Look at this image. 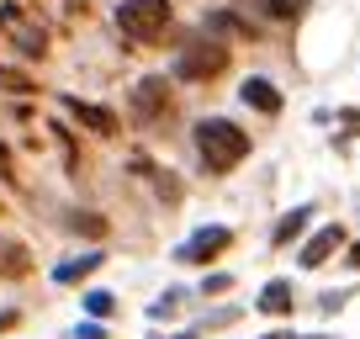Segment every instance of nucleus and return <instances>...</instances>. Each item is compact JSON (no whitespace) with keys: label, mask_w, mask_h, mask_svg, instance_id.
Returning <instances> with one entry per match:
<instances>
[{"label":"nucleus","mask_w":360,"mask_h":339,"mask_svg":"<svg viewBox=\"0 0 360 339\" xmlns=\"http://www.w3.org/2000/svg\"><path fill=\"white\" fill-rule=\"evenodd\" d=\"M90 271H101V255H96V249H90V255H75V260H64V265H53V281L69 286V281H85Z\"/></svg>","instance_id":"6e6552de"},{"label":"nucleus","mask_w":360,"mask_h":339,"mask_svg":"<svg viewBox=\"0 0 360 339\" xmlns=\"http://www.w3.org/2000/svg\"><path fill=\"white\" fill-rule=\"evenodd\" d=\"M339 249H345V228H339V223H328V228H318V234L302 244V255H297V260H302L307 271H318V265H328V260H334Z\"/></svg>","instance_id":"39448f33"},{"label":"nucleus","mask_w":360,"mask_h":339,"mask_svg":"<svg viewBox=\"0 0 360 339\" xmlns=\"http://www.w3.org/2000/svg\"><path fill=\"white\" fill-rule=\"evenodd\" d=\"M292 281H270L265 286V292H259V313H276V318H281V313H292Z\"/></svg>","instance_id":"1a4fd4ad"},{"label":"nucleus","mask_w":360,"mask_h":339,"mask_svg":"<svg viewBox=\"0 0 360 339\" xmlns=\"http://www.w3.org/2000/svg\"><path fill=\"white\" fill-rule=\"evenodd\" d=\"M69 228H75V234H96V238H101V234H106V217H96V212H75V223H69Z\"/></svg>","instance_id":"2eb2a0df"},{"label":"nucleus","mask_w":360,"mask_h":339,"mask_svg":"<svg viewBox=\"0 0 360 339\" xmlns=\"http://www.w3.org/2000/svg\"><path fill=\"white\" fill-rule=\"evenodd\" d=\"M238 96H244L255 112H281V91H276V79H265V75H249Z\"/></svg>","instance_id":"423d86ee"},{"label":"nucleus","mask_w":360,"mask_h":339,"mask_svg":"<svg viewBox=\"0 0 360 339\" xmlns=\"http://www.w3.org/2000/svg\"><path fill=\"white\" fill-rule=\"evenodd\" d=\"M196 154H202V165L212 175H228L233 165L249 159V133L238 122H228V117H202L196 122Z\"/></svg>","instance_id":"f257e3e1"},{"label":"nucleus","mask_w":360,"mask_h":339,"mask_svg":"<svg viewBox=\"0 0 360 339\" xmlns=\"http://www.w3.org/2000/svg\"><path fill=\"white\" fill-rule=\"evenodd\" d=\"M265 339H297V334H265Z\"/></svg>","instance_id":"aec40b11"},{"label":"nucleus","mask_w":360,"mask_h":339,"mask_svg":"<svg viewBox=\"0 0 360 339\" xmlns=\"http://www.w3.org/2000/svg\"><path fill=\"white\" fill-rule=\"evenodd\" d=\"M117 27L127 37H138V43H154L169 27V0H122L117 6Z\"/></svg>","instance_id":"f03ea898"},{"label":"nucleus","mask_w":360,"mask_h":339,"mask_svg":"<svg viewBox=\"0 0 360 339\" xmlns=\"http://www.w3.org/2000/svg\"><path fill=\"white\" fill-rule=\"evenodd\" d=\"M64 106H69V112H75L79 122L90 127V133H101V138H112V133H117V117L106 112V106H90V101H75V96H69Z\"/></svg>","instance_id":"0eeeda50"},{"label":"nucleus","mask_w":360,"mask_h":339,"mask_svg":"<svg viewBox=\"0 0 360 339\" xmlns=\"http://www.w3.org/2000/svg\"><path fill=\"white\" fill-rule=\"evenodd\" d=\"M349 265H355V271H360V244H355V249H349Z\"/></svg>","instance_id":"6ab92c4d"},{"label":"nucleus","mask_w":360,"mask_h":339,"mask_svg":"<svg viewBox=\"0 0 360 339\" xmlns=\"http://www.w3.org/2000/svg\"><path fill=\"white\" fill-rule=\"evenodd\" d=\"M259 6H265V16H276V22H297L313 0H259Z\"/></svg>","instance_id":"ddd939ff"},{"label":"nucleus","mask_w":360,"mask_h":339,"mask_svg":"<svg viewBox=\"0 0 360 339\" xmlns=\"http://www.w3.org/2000/svg\"><path fill=\"white\" fill-rule=\"evenodd\" d=\"M307 223H313V207H297V212H286L281 223H276V234H270V244H292V238L302 234Z\"/></svg>","instance_id":"9b49d317"},{"label":"nucleus","mask_w":360,"mask_h":339,"mask_svg":"<svg viewBox=\"0 0 360 339\" xmlns=\"http://www.w3.org/2000/svg\"><path fill=\"white\" fill-rule=\"evenodd\" d=\"M133 106H138V117L165 112V79H143V85L133 91Z\"/></svg>","instance_id":"9d476101"},{"label":"nucleus","mask_w":360,"mask_h":339,"mask_svg":"<svg viewBox=\"0 0 360 339\" xmlns=\"http://www.w3.org/2000/svg\"><path fill=\"white\" fill-rule=\"evenodd\" d=\"M228 238L233 234H228L223 223H212V228H202V234H191L186 244H180V260L186 265H207V260H217V255L228 249Z\"/></svg>","instance_id":"20e7f679"},{"label":"nucleus","mask_w":360,"mask_h":339,"mask_svg":"<svg viewBox=\"0 0 360 339\" xmlns=\"http://www.w3.org/2000/svg\"><path fill=\"white\" fill-rule=\"evenodd\" d=\"M175 339H196V334H175Z\"/></svg>","instance_id":"412c9836"},{"label":"nucleus","mask_w":360,"mask_h":339,"mask_svg":"<svg viewBox=\"0 0 360 339\" xmlns=\"http://www.w3.org/2000/svg\"><path fill=\"white\" fill-rule=\"evenodd\" d=\"M112 307H117L112 292H85V313L90 318H112Z\"/></svg>","instance_id":"4468645a"},{"label":"nucleus","mask_w":360,"mask_h":339,"mask_svg":"<svg viewBox=\"0 0 360 339\" xmlns=\"http://www.w3.org/2000/svg\"><path fill=\"white\" fill-rule=\"evenodd\" d=\"M22 271H27V249L0 238V276H22Z\"/></svg>","instance_id":"f8f14e48"},{"label":"nucleus","mask_w":360,"mask_h":339,"mask_svg":"<svg viewBox=\"0 0 360 339\" xmlns=\"http://www.w3.org/2000/svg\"><path fill=\"white\" fill-rule=\"evenodd\" d=\"M0 85H11V91H32V79H27V75H11V69H0Z\"/></svg>","instance_id":"dca6fc26"},{"label":"nucleus","mask_w":360,"mask_h":339,"mask_svg":"<svg viewBox=\"0 0 360 339\" xmlns=\"http://www.w3.org/2000/svg\"><path fill=\"white\" fill-rule=\"evenodd\" d=\"M11 324H16V313H11V307H0V334H6Z\"/></svg>","instance_id":"a211bd4d"},{"label":"nucleus","mask_w":360,"mask_h":339,"mask_svg":"<svg viewBox=\"0 0 360 339\" xmlns=\"http://www.w3.org/2000/svg\"><path fill=\"white\" fill-rule=\"evenodd\" d=\"M228 69V48L223 43H191L186 53L175 58V75L180 79H217Z\"/></svg>","instance_id":"7ed1b4c3"},{"label":"nucleus","mask_w":360,"mask_h":339,"mask_svg":"<svg viewBox=\"0 0 360 339\" xmlns=\"http://www.w3.org/2000/svg\"><path fill=\"white\" fill-rule=\"evenodd\" d=\"M75 339H106V334H101V328H96V324H85V328H79Z\"/></svg>","instance_id":"f3484780"}]
</instances>
